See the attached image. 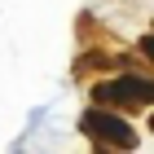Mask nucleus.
Returning a JSON list of instances; mask_svg holds the SVG:
<instances>
[{"instance_id": "obj_3", "label": "nucleus", "mask_w": 154, "mask_h": 154, "mask_svg": "<svg viewBox=\"0 0 154 154\" xmlns=\"http://www.w3.org/2000/svg\"><path fill=\"white\" fill-rule=\"evenodd\" d=\"M141 53H145V57L154 62V35H145V40H141Z\"/></svg>"}, {"instance_id": "obj_4", "label": "nucleus", "mask_w": 154, "mask_h": 154, "mask_svg": "<svg viewBox=\"0 0 154 154\" xmlns=\"http://www.w3.org/2000/svg\"><path fill=\"white\" fill-rule=\"evenodd\" d=\"M150 128H154V119H150Z\"/></svg>"}, {"instance_id": "obj_2", "label": "nucleus", "mask_w": 154, "mask_h": 154, "mask_svg": "<svg viewBox=\"0 0 154 154\" xmlns=\"http://www.w3.org/2000/svg\"><path fill=\"white\" fill-rule=\"evenodd\" d=\"M79 128L88 132L93 141H101V145H123V150H132V145H137V132H132L119 115H106V110H84Z\"/></svg>"}, {"instance_id": "obj_1", "label": "nucleus", "mask_w": 154, "mask_h": 154, "mask_svg": "<svg viewBox=\"0 0 154 154\" xmlns=\"http://www.w3.org/2000/svg\"><path fill=\"white\" fill-rule=\"evenodd\" d=\"M97 101L106 106H132V101H154V79H141V75H119V79H101L93 88Z\"/></svg>"}]
</instances>
